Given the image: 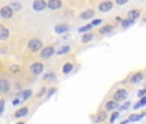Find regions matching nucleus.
<instances>
[{
  "mask_svg": "<svg viewBox=\"0 0 146 124\" xmlns=\"http://www.w3.org/2000/svg\"><path fill=\"white\" fill-rule=\"evenodd\" d=\"M102 21H104V19H101V18H96L94 21H92L91 25H92V26H98V25H101V23H102Z\"/></svg>",
  "mask_w": 146,
  "mask_h": 124,
  "instance_id": "473e14b6",
  "label": "nucleus"
},
{
  "mask_svg": "<svg viewBox=\"0 0 146 124\" xmlns=\"http://www.w3.org/2000/svg\"><path fill=\"white\" fill-rule=\"evenodd\" d=\"M140 16H141V11H138V9H131V11H128L127 18L133 19V21H137V19L140 18Z\"/></svg>",
  "mask_w": 146,
  "mask_h": 124,
  "instance_id": "f8f14e48",
  "label": "nucleus"
},
{
  "mask_svg": "<svg viewBox=\"0 0 146 124\" xmlns=\"http://www.w3.org/2000/svg\"><path fill=\"white\" fill-rule=\"evenodd\" d=\"M105 109L108 111H114L115 109H118V103H116V101H114V99H111V101H108L105 105Z\"/></svg>",
  "mask_w": 146,
  "mask_h": 124,
  "instance_id": "a211bd4d",
  "label": "nucleus"
},
{
  "mask_svg": "<svg viewBox=\"0 0 146 124\" xmlns=\"http://www.w3.org/2000/svg\"><path fill=\"white\" fill-rule=\"evenodd\" d=\"M67 31H69V26L67 25H57L54 27V32L56 34H58V35H64V34H66Z\"/></svg>",
  "mask_w": 146,
  "mask_h": 124,
  "instance_id": "ddd939ff",
  "label": "nucleus"
},
{
  "mask_svg": "<svg viewBox=\"0 0 146 124\" xmlns=\"http://www.w3.org/2000/svg\"><path fill=\"white\" fill-rule=\"evenodd\" d=\"M114 7V3L110 1V0H105V1H102V3L98 4V11L102 12V13H106V12H110Z\"/></svg>",
  "mask_w": 146,
  "mask_h": 124,
  "instance_id": "39448f33",
  "label": "nucleus"
},
{
  "mask_svg": "<svg viewBox=\"0 0 146 124\" xmlns=\"http://www.w3.org/2000/svg\"><path fill=\"white\" fill-rule=\"evenodd\" d=\"M45 8H47V1L45 0H34L33 9L35 12H43Z\"/></svg>",
  "mask_w": 146,
  "mask_h": 124,
  "instance_id": "6e6552de",
  "label": "nucleus"
},
{
  "mask_svg": "<svg viewBox=\"0 0 146 124\" xmlns=\"http://www.w3.org/2000/svg\"><path fill=\"white\" fill-rule=\"evenodd\" d=\"M9 35H11L9 29L5 27V26H3V25H0V41L7 40V39L9 38Z\"/></svg>",
  "mask_w": 146,
  "mask_h": 124,
  "instance_id": "9d476101",
  "label": "nucleus"
},
{
  "mask_svg": "<svg viewBox=\"0 0 146 124\" xmlns=\"http://www.w3.org/2000/svg\"><path fill=\"white\" fill-rule=\"evenodd\" d=\"M56 91H57L56 88H50L49 91H48V93H47V97H48V98H49V97L52 96V94H54V93H56Z\"/></svg>",
  "mask_w": 146,
  "mask_h": 124,
  "instance_id": "e433bc0d",
  "label": "nucleus"
},
{
  "mask_svg": "<svg viewBox=\"0 0 146 124\" xmlns=\"http://www.w3.org/2000/svg\"><path fill=\"white\" fill-rule=\"evenodd\" d=\"M54 53H56V49H54V47H52V45L43 47L40 49V57L41 58H49V57H52Z\"/></svg>",
  "mask_w": 146,
  "mask_h": 124,
  "instance_id": "f03ea898",
  "label": "nucleus"
},
{
  "mask_svg": "<svg viewBox=\"0 0 146 124\" xmlns=\"http://www.w3.org/2000/svg\"><path fill=\"white\" fill-rule=\"evenodd\" d=\"M43 71H44V65L41 62H35L30 66V72L34 75H40Z\"/></svg>",
  "mask_w": 146,
  "mask_h": 124,
  "instance_id": "423d86ee",
  "label": "nucleus"
},
{
  "mask_svg": "<svg viewBox=\"0 0 146 124\" xmlns=\"http://www.w3.org/2000/svg\"><path fill=\"white\" fill-rule=\"evenodd\" d=\"M13 14H14V12L12 11V8L9 5H4L0 8V17H1V18L9 19L13 17Z\"/></svg>",
  "mask_w": 146,
  "mask_h": 124,
  "instance_id": "20e7f679",
  "label": "nucleus"
},
{
  "mask_svg": "<svg viewBox=\"0 0 146 124\" xmlns=\"http://www.w3.org/2000/svg\"><path fill=\"white\" fill-rule=\"evenodd\" d=\"M27 114H29V107L23 106V107H21L19 110H17V111H16L14 116H16V118H22V116H26Z\"/></svg>",
  "mask_w": 146,
  "mask_h": 124,
  "instance_id": "f3484780",
  "label": "nucleus"
},
{
  "mask_svg": "<svg viewBox=\"0 0 146 124\" xmlns=\"http://www.w3.org/2000/svg\"><path fill=\"white\" fill-rule=\"evenodd\" d=\"M45 92H47V88H45V87H43V88H41L40 91H39V93L36 94V96H38V97H41L43 94H45Z\"/></svg>",
  "mask_w": 146,
  "mask_h": 124,
  "instance_id": "c9c22d12",
  "label": "nucleus"
},
{
  "mask_svg": "<svg viewBox=\"0 0 146 124\" xmlns=\"http://www.w3.org/2000/svg\"><path fill=\"white\" fill-rule=\"evenodd\" d=\"M9 70H11L13 74H18V72H19V66H17V65H13V66L9 67Z\"/></svg>",
  "mask_w": 146,
  "mask_h": 124,
  "instance_id": "7c9ffc66",
  "label": "nucleus"
},
{
  "mask_svg": "<svg viewBox=\"0 0 146 124\" xmlns=\"http://www.w3.org/2000/svg\"><path fill=\"white\" fill-rule=\"evenodd\" d=\"M53 79H56V75L53 72H48V74L43 75V80H53Z\"/></svg>",
  "mask_w": 146,
  "mask_h": 124,
  "instance_id": "c85d7f7f",
  "label": "nucleus"
},
{
  "mask_svg": "<svg viewBox=\"0 0 146 124\" xmlns=\"http://www.w3.org/2000/svg\"><path fill=\"white\" fill-rule=\"evenodd\" d=\"M142 79H143V74L141 71H138V72H135V74L129 78V82L132 83V84H138V83L142 82Z\"/></svg>",
  "mask_w": 146,
  "mask_h": 124,
  "instance_id": "9b49d317",
  "label": "nucleus"
},
{
  "mask_svg": "<svg viewBox=\"0 0 146 124\" xmlns=\"http://www.w3.org/2000/svg\"><path fill=\"white\" fill-rule=\"evenodd\" d=\"M131 103H132V102L127 101L125 103H124V105H121V106H120V110H128V109L131 107Z\"/></svg>",
  "mask_w": 146,
  "mask_h": 124,
  "instance_id": "2f4dec72",
  "label": "nucleus"
},
{
  "mask_svg": "<svg viewBox=\"0 0 146 124\" xmlns=\"http://www.w3.org/2000/svg\"><path fill=\"white\" fill-rule=\"evenodd\" d=\"M4 109H5V99H0V116L3 115V113H4Z\"/></svg>",
  "mask_w": 146,
  "mask_h": 124,
  "instance_id": "c756f323",
  "label": "nucleus"
},
{
  "mask_svg": "<svg viewBox=\"0 0 146 124\" xmlns=\"http://www.w3.org/2000/svg\"><path fill=\"white\" fill-rule=\"evenodd\" d=\"M18 96L21 97V101H26L27 98H30V97L33 96V91H30V89H26V91L19 92Z\"/></svg>",
  "mask_w": 146,
  "mask_h": 124,
  "instance_id": "dca6fc26",
  "label": "nucleus"
},
{
  "mask_svg": "<svg viewBox=\"0 0 146 124\" xmlns=\"http://www.w3.org/2000/svg\"><path fill=\"white\" fill-rule=\"evenodd\" d=\"M143 106H146V96L141 97V98H140V101H138V102H136L135 105H133V109H135V110H138V109L143 107Z\"/></svg>",
  "mask_w": 146,
  "mask_h": 124,
  "instance_id": "412c9836",
  "label": "nucleus"
},
{
  "mask_svg": "<svg viewBox=\"0 0 146 124\" xmlns=\"http://www.w3.org/2000/svg\"><path fill=\"white\" fill-rule=\"evenodd\" d=\"M9 7L12 8V11H13V12H19V11H22V4L19 3V1H17V0L12 1V3L9 4Z\"/></svg>",
  "mask_w": 146,
  "mask_h": 124,
  "instance_id": "6ab92c4d",
  "label": "nucleus"
},
{
  "mask_svg": "<svg viewBox=\"0 0 146 124\" xmlns=\"http://www.w3.org/2000/svg\"><path fill=\"white\" fill-rule=\"evenodd\" d=\"M11 89V83L5 78H0V93H7Z\"/></svg>",
  "mask_w": 146,
  "mask_h": 124,
  "instance_id": "1a4fd4ad",
  "label": "nucleus"
},
{
  "mask_svg": "<svg viewBox=\"0 0 146 124\" xmlns=\"http://www.w3.org/2000/svg\"><path fill=\"white\" fill-rule=\"evenodd\" d=\"M129 0H115V4L116 5H125Z\"/></svg>",
  "mask_w": 146,
  "mask_h": 124,
  "instance_id": "72a5a7b5",
  "label": "nucleus"
},
{
  "mask_svg": "<svg viewBox=\"0 0 146 124\" xmlns=\"http://www.w3.org/2000/svg\"><path fill=\"white\" fill-rule=\"evenodd\" d=\"M106 118H108V114H106V111H101V113H98L96 116L93 118L94 123H102V121H105Z\"/></svg>",
  "mask_w": 146,
  "mask_h": 124,
  "instance_id": "2eb2a0df",
  "label": "nucleus"
},
{
  "mask_svg": "<svg viewBox=\"0 0 146 124\" xmlns=\"http://www.w3.org/2000/svg\"><path fill=\"white\" fill-rule=\"evenodd\" d=\"M137 96L140 97V98H141V97H143V96H146V88H143V89H140V91L137 92Z\"/></svg>",
  "mask_w": 146,
  "mask_h": 124,
  "instance_id": "f704fd0d",
  "label": "nucleus"
},
{
  "mask_svg": "<svg viewBox=\"0 0 146 124\" xmlns=\"http://www.w3.org/2000/svg\"><path fill=\"white\" fill-rule=\"evenodd\" d=\"M94 38V35L92 32H86V34H83L82 36V41L83 43H89V41H92Z\"/></svg>",
  "mask_w": 146,
  "mask_h": 124,
  "instance_id": "393cba45",
  "label": "nucleus"
},
{
  "mask_svg": "<svg viewBox=\"0 0 146 124\" xmlns=\"http://www.w3.org/2000/svg\"><path fill=\"white\" fill-rule=\"evenodd\" d=\"M143 22H145V23H146V17H145V18H143Z\"/></svg>",
  "mask_w": 146,
  "mask_h": 124,
  "instance_id": "a19ab883",
  "label": "nucleus"
},
{
  "mask_svg": "<svg viewBox=\"0 0 146 124\" xmlns=\"http://www.w3.org/2000/svg\"><path fill=\"white\" fill-rule=\"evenodd\" d=\"M62 0H48L47 1V8L50 11H58L62 8Z\"/></svg>",
  "mask_w": 146,
  "mask_h": 124,
  "instance_id": "0eeeda50",
  "label": "nucleus"
},
{
  "mask_svg": "<svg viewBox=\"0 0 146 124\" xmlns=\"http://www.w3.org/2000/svg\"><path fill=\"white\" fill-rule=\"evenodd\" d=\"M72 70H74V65H72L71 62H66V64H64V66H62V72H64V74H70Z\"/></svg>",
  "mask_w": 146,
  "mask_h": 124,
  "instance_id": "aec40b11",
  "label": "nucleus"
},
{
  "mask_svg": "<svg viewBox=\"0 0 146 124\" xmlns=\"http://www.w3.org/2000/svg\"><path fill=\"white\" fill-rule=\"evenodd\" d=\"M114 30V26L113 25H105L104 27L100 29V34H102V35H106V34H110L111 31Z\"/></svg>",
  "mask_w": 146,
  "mask_h": 124,
  "instance_id": "4be33fe9",
  "label": "nucleus"
},
{
  "mask_svg": "<svg viewBox=\"0 0 146 124\" xmlns=\"http://www.w3.org/2000/svg\"><path fill=\"white\" fill-rule=\"evenodd\" d=\"M128 97V91L124 88H119L115 91V93H114V101H124V99Z\"/></svg>",
  "mask_w": 146,
  "mask_h": 124,
  "instance_id": "7ed1b4c3",
  "label": "nucleus"
},
{
  "mask_svg": "<svg viewBox=\"0 0 146 124\" xmlns=\"http://www.w3.org/2000/svg\"><path fill=\"white\" fill-rule=\"evenodd\" d=\"M21 102H22V101H21V99H19V98H14V99H13V102H12V103H13L14 106H17V105H19V103H21Z\"/></svg>",
  "mask_w": 146,
  "mask_h": 124,
  "instance_id": "4c0bfd02",
  "label": "nucleus"
},
{
  "mask_svg": "<svg viewBox=\"0 0 146 124\" xmlns=\"http://www.w3.org/2000/svg\"><path fill=\"white\" fill-rule=\"evenodd\" d=\"M92 27H93V26H92L91 23H89V25H84L79 29V32L80 34H86V32H88L89 30H92Z\"/></svg>",
  "mask_w": 146,
  "mask_h": 124,
  "instance_id": "bb28decb",
  "label": "nucleus"
},
{
  "mask_svg": "<svg viewBox=\"0 0 146 124\" xmlns=\"http://www.w3.org/2000/svg\"><path fill=\"white\" fill-rule=\"evenodd\" d=\"M146 115V113H141V114H132V115L128 118V120L129 121H138L141 120V119L143 118V116Z\"/></svg>",
  "mask_w": 146,
  "mask_h": 124,
  "instance_id": "5701e85b",
  "label": "nucleus"
},
{
  "mask_svg": "<svg viewBox=\"0 0 146 124\" xmlns=\"http://www.w3.org/2000/svg\"><path fill=\"white\" fill-rule=\"evenodd\" d=\"M128 123H129V120H128V119H125V120H123L120 124H128Z\"/></svg>",
  "mask_w": 146,
  "mask_h": 124,
  "instance_id": "58836bf2",
  "label": "nucleus"
},
{
  "mask_svg": "<svg viewBox=\"0 0 146 124\" xmlns=\"http://www.w3.org/2000/svg\"><path fill=\"white\" fill-rule=\"evenodd\" d=\"M135 22H136V21H133V19H129V18H127V19H121V22H120L121 29H128L129 26H132Z\"/></svg>",
  "mask_w": 146,
  "mask_h": 124,
  "instance_id": "b1692460",
  "label": "nucleus"
},
{
  "mask_svg": "<svg viewBox=\"0 0 146 124\" xmlns=\"http://www.w3.org/2000/svg\"><path fill=\"white\" fill-rule=\"evenodd\" d=\"M70 49L71 48L69 47V45H64V47H61L60 49H58V52H56L58 56H64V54H67V53L70 52Z\"/></svg>",
  "mask_w": 146,
  "mask_h": 124,
  "instance_id": "a878e982",
  "label": "nucleus"
},
{
  "mask_svg": "<svg viewBox=\"0 0 146 124\" xmlns=\"http://www.w3.org/2000/svg\"><path fill=\"white\" fill-rule=\"evenodd\" d=\"M27 48L30 52H39V50L43 48V41H41L40 39L34 38L27 43Z\"/></svg>",
  "mask_w": 146,
  "mask_h": 124,
  "instance_id": "f257e3e1",
  "label": "nucleus"
},
{
  "mask_svg": "<svg viewBox=\"0 0 146 124\" xmlns=\"http://www.w3.org/2000/svg\"><path fill=\"white\" fill-rule=\"evenodd\" d=\"M119 115H120V114H119L118 111L114 110V113L111 114V116H110V124H114V123H115V120L119 118Z\"/></svg>",
  "mask_w": 146,
  "mask_h": 124,
  "instance_id": "cd10ccee",
  "label": "nucleus"
},
{
  "mask_svg": "<svg viewBox=\"0 0 146 124\" xmlns=\"http://www.w3.org/2000/svg\"><path fill=\"white\" fill-rule=\"evenodd\" d=\"M16 124H25L23 121H18V123H16Z\"/></svg>",
  "mask_w": 146,
  "mask_h": 124,
  "instance_id": "ea45409f",
  "label": "nucleus"
},
{
  "mask_svg": "<svg viewBox=\"0 0 146 124\" xmlns=\"http://www.w3.org/2000/svg\"><path fill=\"white\" fill-rule=\"evenodd\" d=\"M94 17V11L93 9H87V11H84L82 14H80V18L84 19V21H87V19H92Z\"/></svg>",
  "mask_w": 146,
  "mask_h": 124,
  "instance_id": "4468645a",
  "label": "nucleus"
}]
</instances>
